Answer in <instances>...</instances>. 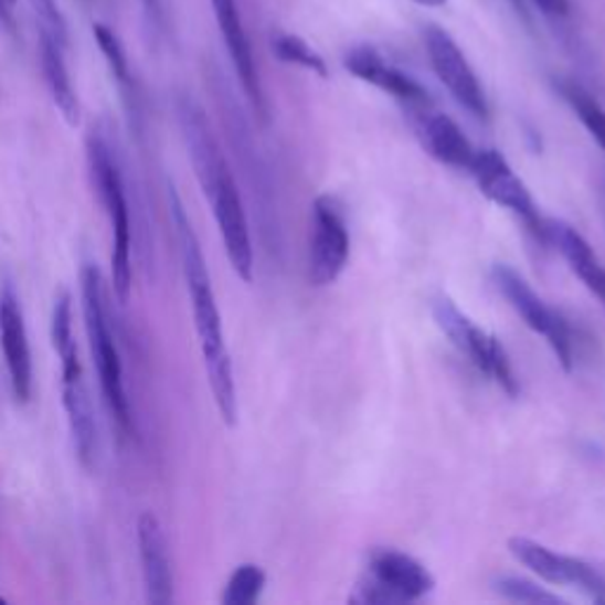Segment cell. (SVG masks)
<instances>
[{
	"label": "cell",
	"mask_w": 605,
	"mask_h": 605,
	"mask_svg": "<svg viewBox=\"0 0 605 605\" xmlns=\"http://www.w3.org/2000/svg\"><path fill=\"white\" fill-rule=\"evenodd\" d=\"M0 22L12 29V14H10V8L3 3V0H0Z\"/></svg>",
	"instance_id": "obj_30"
},
{
	"label": "cell",
	"mask_w": 605,
	"mask_h": 605,
	"mask_svg": "<svg viewBox=\"0 0 605 605\" xmlns=\"http://www.w3.org/2000/svg\"><path fill=\"white\" fill-rule=\"evenodd\" d=\"M435 325L447 336L449 343L457 348L461 355L474 364L480 374L490 376L499 389L516 397L518 395V379L509 362L507 350L495 333L480 329L474 319L466 317L447 296H441L433 302Z\"/></svg>",
	"instance_id": "obj_4"
},
{
	"label": "cell",
	"mask_w": 605,
	"mask_h": 605,
	"mask_svg": "<svg viewBox=\"0 0 605 605\" xmlns=\"http://www.w3.org/2000/svg\"><path fill=\"white\" fill-rule=\"evenodd\" d=\"M346 70L355 78L372 83V86H376L379 91L402 99V103L407 105L428 103V93L422 88V83H416L405 72L395 70V66L385 62L374 47L362 45V47L350 50L346 57Z\"/></svg>",
	"instance_id": "obj_17"
},
{
	"label": "cell",
	"mask_w": 605,
	"mask_h": 605,
	"mask_svg": "<svg viewBox=\"0 0 605 605\" xmlns=\"http://www.w3.org/2000/svg\"><path fill=\"white\" fill-rule=\"evenodd\" d=\"M0 346H3L14 397L20 402H29L33 391V362L24 312L12 287H6L3 294H0Z\"/></svg>",
	"instance_id": "obj_13"
},
{
	"label": "cell",
	"mask_w": 605,
	"mask_h": 605,
	"mask_svg": "<svg viewBox=\"0 0 605 605\" xmlns=\"http://www.w3.org/2000/svg\"><path fill=\"white\" fill-rule=\"evenodd\" d=\"M41 64H43V74L47 81L50 95H53V103L62 112L64 121L70 126H78L81 107H78L76 91L72 86L70 70H66L64 64L62 45L50 36L47 31H41Z\"/></svg>",
	"instance_id": "obj_20"
},
{
	"label": "cell",
	"mask_w": 605,
	"mask_h": 605,
	"mask_svg": "<svg viewBox=\"0 0 605 605\" xmlns=\"http://www.w3.org/2000/svg\"><path fill=\"white\" fill-rule=\"evenodd\" d=\"M350 256V234L339 204L327 194L312 201L308 277L312 287H329L339 279Z\"/></svg>",
	"instance_id": "obj_7"
},
{
	"label": "cell",
	"mask_w": 605,
	"mask_h": 605,
	"mask_svg": "<svg viewBox=\"0 0 605 605\" xmlns=\"http://www.w3.org/2000/svg\"><path fill=\"white\" fill-rule=\"evenodd\" d=\"M145 8L149 14H159V0H145Z\"/></svg>",
	"instance_id": "obj_32"
},
{
	"label": "cell",
	"mask_w": 605,
	"mask_h": 605,
	"mask_svg": "<svg viewBox=\"0 0 605 605\" xmlns=\"http://www.w3.org/2000/svg\"><path fill=\"white\" fill-rule=\"evenodd\" d=\"M492 282L497 291L509 300V306L523 317V322L546 339L551 346L553 355L561 362L565 372H573L575 364V350H573V333L565 319L549 308L546 302L532 291L530 284L520 277L513 267L509 265H495L492 267Z\"/></svg>",
	"instance_id": "obj_6"
},
{
	"label": "cell",
	"mask_w": 605,
	"mask_h": 605,
	"mask_svg": "<svg viewBox=\"0 0 605 605\" xmlns=\"http://www.w3.org/2000/svg\"><path fill=\"white\" fill-rule=\"evenodd\" d=\"M431 570L410 553L379 549L369 559V575L358 586L355 601L362 603H412L433 592Z\"/></svg>",
	"instance_id": "obj_5"
},
{
	"label": "cell",
	"mask_w": 605,
	"mask_h": 605,
	"mask_svg": "<svg viewBox=\"0 0 605 605\" xmlns=\"http://www.w3.org/2000/svg\"><path fill=\"white\" fill-rule=\"evenodd\" d=\"M213 209L217 230L225 244V254L230 258L232 270L246 284L254 282V244H251V232L246 211L242 204V194L237 182L232 178L230 166L215 178V182L204 192Z\"/></svg>",
	"instance_id": "obj_10"
},
{
	"label": "cell",
	"mask_w": 605,
	"mask_h": 605,
	"mask_svg": "<svg viewBox=\"0 0 605 605\" xmlns=\"http://www.w3.org/2000/svg\"><path fill=\"white\" fill-rule=\"evenodd\" d=\"M468 173L476 178L480 192L497 206L518 215L537 237L546 240V225L537 211L526 182L516 176L511 163L497 149H478Z\"/></svg>",
	"instance_id": "obj_9"
},
{
	"label": "cell",
	"mask_w": 605,
	"mask_h": 605,
	"mask_svg": "<svg viewBox=\"0 0 605 605\" xmlns=\"http://www.w3.org/2000/svg\"><path fill=\"white\" fill-rule=\"evenodd\" d=\"M88 166L93 178V190L97 201L105 206L112 223V282L114 296L119 302H128L132 291V258H130V211L124 190V178L114 161L107 140L93 130L86 140Z\"/></svg>",
	"instance_id": "obj_2"
},
{
	"label": "cell",
	"mask_w": 605,
	"mask_h": 605,
	"mask_svg": "<svg viewBox=\"0 0 605 605\" xmlns=\"http://www.w3.org/2000/svg\"><path fill=\"white\" fill-rule=\"evenodd\" d=\"M168 201H171V217H173V227L180 244L182 273H184V282H188L194 327L199 336L201 355H204L213 400L225 426L232 428L237 426V416H240L237 385H234L232 360H230L225 333H223V319H221V310H217L206 258H204V251H201L190 215L188 211H184L182 199L173 184H168Z\"/></svg>",
	"instance_id": "obj_1"
},
{
	"label": "cell",
	"mask_w": 605,
	"mask_h": 605,
	"mask_svg": "<svg viewBox=\"0 0 605 605\" xmlns=\"http://www.w3.org/2000/svg\"><path fill=\"white\" fill-rule=\"evenodd\" d=\"M62 402H64L66 416H70V428L74 435V447H76L78 459L88 470H93L99 454V438H97L93 402H91L86 379H83L78 352L62 360Z\"/></svg>",
	"instance_id": "obj_12"
},
{
	"label": "cell",
	"mask_w": 605,
	"mask_h": 605,
	"mask_svg": "<svg viewBox=\"0 0 605 605\" xmlns=\"http://www.w3.org/2000/svg\"><path fill=\"white\" fill-rule=\"evenodd\" d=\"M50 333H53V346L57 350L60 360L78 352L74 341V310H72V294L64 291L57 296L53 308V325H50Z\"/></svg>",
	"instance_id": "obj_24"
},
{
	"label": "cell",
	"mask_w": 605,
	"mask_h": 605,
	"mask_svg": "<svg viewBox=\"0 0 605 605\" xmlns=\"http://www.w3.org/2000/svg\"><path fill=\"white\" fill-rule=\"evenodd\" d=\"M6 603H8V601H6L3 596H0V605H6Z\"/></svg>",
	"instance_id": "obj_34"
},
{
	"label": "cell",
	"mask_w": 605,
	"mask_h": 605,
	"mask_svg": "<svg viewBox=\"0 0 605 605\" xmlns=\"http://www.w3.org/2000/svg\"><path fill=\"white\" fill-rule=\"evenodd\" d=\"M412 3L422 6V8H443V6H447V0H412Z\"/></svg>",
	"instance_id": "obj_31"
},
{
	"label": "cell",
	"mask_w": 605,
	"mask_h": 605,
	"mask_svg": "<svg viewBox=\"0 0 605 605\" xmlns=\"http://www.w3.org/2000/svg\"><path fill=\"white\" fill-rule=\"evenodd\" d=\"M561 91H563V97L570 103V107H573V112L580 116L584 128L590 130V136L605 151V109L590 93H584L580 86H573V83H567V86H563Z\"/></svg>",
	"instance_id": "obj_23"
},
{
	"label": "cell",
	"mask_w": 605,
	"mask_h": 605,
	"mask_svg": "<svg viewBox=\"0 0 605 605\" xmlns=\"http://www.w3.org/2000/svg\"><path fill=\"white\" fill-rule=\"evenodd\" d=\"M603 204H605V192H603Z\"/></svg>",
	"instance_id": "obj_35"
},
{
	"label": "cell",
	"mask_w": 605,
	"mask_h": 605,
	"mask_svg": "<svg viewBox=\"0 0 605 605\" xmlns=\"http://www.w3.org/2000/svg\"><path fill=\"white\" fill-rule=\"evenodd\" d=\"M265 590V573L256 563H244L230 575L223 603L225 605H254Z\"/></svg>",
	"instance_id": "obj_21"
},
{
	"label": "cell",
	"mask_w": 605,
	"mask_h": 605,
	"mask_svg": "<svg viewBox=\"0 0 605 605\" xmlns=\"http://www.w3.org/2000/svg\"><path fill=\"white\" fill-rule=\"evenodd\" d=\"M3 3H6L8 8H12V6H14V0H3Z\"/></svg>",
	"instance_id": "obj_33"
},
{
	"label": "cell",
	"mask_w": 605,
	"mask_h": 605,
	"mask_svg": "<svg viewBox=\"0 0 605 605\" xmlns=\"http://www.w3.org/2000/svg\"><path fill=\"white\" fill-rule=\"evenodd\" d=\"M211 3H213L217 26H221V33H223V41L227 45V53L232 57L234 72H237V76H240V83L248 97V103H251V107H254L258 119L267 121L265 95L261 88L254 53H251V45L246 39L237 3H234V0H211Z\"/></svg>",
	"instance_id": "obj_14"
},
{
	"label": "cell",
	"mask_w": 605,
	"mask_h": 605,
	"mask_svg": "<svg viewBox=\"0 0 605 605\" xmlns=\"http://www.w3.org/2000/svg\"><path fill=\"white\" fill-rule=\"evenodd\" d=\"M273 53L277 60L302 66V70H308L322 78L329 74L325 60L319 57L306 41L294 36V33H277L273 39Z\"/></svg>",
	"instance_id": "obj_22"
},
{
	"label": "cell",
	"mask_w": 605,
	"mask_h": 605,
	"mask_svg": "<svg viewBox=\"0 0 605 605\" xmlns=\"http://www.w3.org/2000/svg\"><path fill=\"white\" fill-rule=\"evenodd\" d=\"M81 296H83V319H86V331L91 339L93 360L97 367L99 389L107 400V407L124 431L130 428V405L124 389V364L119 348H116L112 325H109V308H107V291L103 275L95 265H86L81 273Z\"/></svg>",
	"instance_id": "obj_3"
},
{
	"label": "cell",
	"mask_w": 605,
	"mask_h": 605,
	"mask_svg": "<svg viewBox=\"0 0 605 605\" xmlns=\"http://www.w3.org/2000/svg\"><path fill=\"white\" fill-rule=\"evenodd\" d=\"M546 237L556 244V248L567 261L570 270H573L584 282V287L592 294H596L605 306V267L596 258L590 242H586L577 230H573L565 223L546 225Z\"/></svg>",
	"instance_id": "obj_18"
},
{
	"label": "cell",
	"mask_w": 605,
	"mask_h": 605,
	"mask_svg": "<svg viewBox=\"0 0 605 605\" xmlns=\"http://www.w3.org/2000/svg\"><path fill=\"white\" fill-rule=\"evenodd\" d=\"M424 145L431 151V157L438 161L459 168V171H468L476 157V147L464 136L461 128L454 124L445 114L426 116L422 126Z\"/></svg>",
	"instance_id": "obj_19"
},
{
	"label": "cell",
	"mask_w": 605,
	"mask_h": 605,
	"mask_svg": "<svg viewBox=\"0 0 605 605\" xmlns=\"http://www.w3.org/2000/svg\"><path fill=\"white\" fill-rule=\"evenodd\" d=\"M511 6L516 8V12L523 17L526 22H530V14H528V6H526V0H511Z\"/></svg>",
	"instance_id": "obj_29"
},
{
	"label": "cell",
	"mask_w": 605,
	"mask_h": 605,
	"mask_svg": "<svg viewBox=\"0 0 605 605\" xmlns=\"http://www.w3.org/2000/svg\"><path fill=\"white\" fill-rule=\"evenodd\" d=\"M509 553L540 580L553 586H575L592 601L605 603V577L586 561L565 556V553L528 540V537H511Z\"/></svg>",
	"instance_id": "obj_8"
},
{
	"label": "cell",
	"mask_w": 605,
	"mask_h": 605,
	"mask_svg": "<svg viewBox=\"0 0 605 605\" xmlns=\"http://www.w3.org/2000/svg\"><path fill=\"white\" fill-rule=\"evenodd\" d=\"M497 594H501L507 601L516 603H530V605H559L563 598L559 594L546 592L544 586L534 584L523 577H499L495 582Z\"/></svg>",
	"instance_id": "obj_25"
},
{
	"label": "cell",
	"mask_w": 605,
	"mask_h": 605,
	"mask_svg": "<svg viewBox=\"0 0 605 605\" xmlns=\"http://www.w3.org/2000/svg\"><path fill=\"white\" fill-rule=\"evenodd\" d=\"M138 546L147 603L168 605L173 601V567L163 528L151 511H145L138 518Z\"/></svg>",
	"instance_id": "obj_16"
},
{
	"label": "cell",
	"mask_w": 605,
	"mask_h": 605,
	"mask_svg": "<svg viewBox=\"0 0 605 605\" xmlns=\"http://www.w3.org/2000/svg\"><path fill=\"white\" fill-rule=\"evenodd\" d=\"M424 43L428 50L433 72L438 74L443 86L466 112L478 116V119H485L487 99H485L482 86L478 76L474 74V70H470V64L464 57L459 45L454 43V39L445 29L433 26V24L426 26L424 31Z\"/></svg>",
	"instance_id": "obj_11"
},
{
	"label": "cell",
	"mask_w": 605,
	"mask_h": 605,
	"mask_svg": "<svg viewBox=\"0 0 605 605\" xmlns=\"http://www.w3.org/2000/svg\"><path fill=\"white\" fill-rule=\"evenodd\" d=\"M534 3L549 17H565L570 10L567 0H534Z\"/></svg>",
	"instance_id": "obj_28"
},
{
	"label": "cell",
	"mask_w": 605,
	"mask_h": 605,
	"mask_svg": "<svg viewBox=\"0 0 605 605\" xmlns=\"http://www.w3.org/2000/svg\"><path fill=\"white\" fill-rule=\"evenodd\" d=\"M33 6H36V12L43 20V31H47L50 36H53L64 47L66 45V24L62 20L55 0H33Z\"/></svg>",
	"instance_id": "obj_27"
},
{
	"label": "cell",
	"mask_w": 605,
	"mask_h": 605,
	"mask_svg": "<svg viewBox=\"0 0 605 605\" xmlns=\"http://www.w3.org/2000/svg\"><path fill=\"white\" fill-rule=\"evenodd\" d=\"M178 119H180L184 145H188V155L194 168V176L201 184V190L206 192L215 182V178L225 171L227 161L223 157L221 147H217L215 142V136L209 126L204 109H201L192 97H180Z\"/></svg>",
	"instance_id": "obj_15"
},
{
	"label": "cell",
	"mask_w": 605,
	"mask_h": 605,
	"mask_svg": "<svg viewBox=\"0 0 605 605\" xmlns=\"http://www.w3.org/2000/svg\"><path fill=\"white\" fill-rule=\"evenodd\" d=\"M93 33H95V41L99 45V50H103V55L109 64V70L114 74V78L121 83L124 88H130V70H128V57H126V50L119 41V36H116L114 29L105 26V24H95L93 26Z\"/></svg>",
	"instance_id": "obj_26"
}]
</instances>
